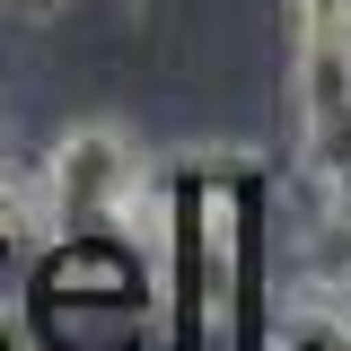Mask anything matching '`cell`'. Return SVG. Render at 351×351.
Masks as SVG:
<instances>
[{
    "label": "cell",
    "instance_id": "2",
    "mask_svg": "<svg viewBox=\"0 0 351 351\" xmlns=\"http://www.w3.org/2000/svg\"><path fill=\"white\" fill-rule=\"evenodd\" d=\"M299 158L325 202H351V18H299Z\"/></svg>",
    "mask_w": 351,
    "mask_h": 351
},
{
    "label": "cell",
    "instance_id": "5",
    "mask_svg": "<svg viewBox=\"0 0 351 351\" xmlns=\"http://www.w3.org/2000/svg\"><path fill=\"white\" fill-rule=\"evenodd\" d=\"M0 9H18V18H36V27H44V18H62L71 0H0Z\"/></svg>",
    "mask_w": 351,
    "mask_h": 351
},
{
    "label": "cell",
    "instance_id": "7",
    "mask_svg": "<svg viewBox=\"0 0 351 351\" xmlns=\"http://www.w3.org/2000/svg\"><path fill=\"white\" fill-rule=\"evenodd\" d=\"M0 149H9V123H0Z\"/></svg>",
    "mask_w": 351,
    "mask_h": 351
},
{
    "label": "cell",
    "instance_id": "6",
    "mask_svg": "<svg viewBox=\"0 0 351 351\" xmlns=\"http://www.w3.org/2000/svg\"><path fill=\"white\" fill-rule=\"evenodd\" d=\"M299 18H351V0H290Z\"/></svg>",
    "mask_w": 351,
    "mask_h": 351
},
{
    "label": "cell",
    "instance_id": "1",
    "mask_svg": "<svg viewBox=\"0 0 351 351\" xmlns=\"http://www.w3.org/2000/svg\"><path fill=\"white\" fill-rule=\"evenodd\" d=\"M44 211H53V237L71 246V237H106V228H123V211L141 202V184H149V158H141V141H132L114 114H88L71 123L53 149H44Z\"/></svg>",
    "mask_w": 351,
    "mask_h": 351
},
{
    "label": "cell",
    "instance_id": "3",
    "mask_svg": "<svg viewBox=\"0 0 351 351\" xmlns=\"http://www.w3.org/2000/svg\"><path fill=\"white\" fill-rule=\"evenodd\" d=\"M53 237V211H44V176H27L9 149H0V246H44Z\"/></svg>",
    "mask_w": 351,
    "mask_h": 351
},
{
    "label": "cell",
    "instance_id": "4",
    "mask_svg": "<svg viewBox=\"0 0 351 351\" xmlns=\"http://www.w3.org/2000/svg\"><path fill=\"white\" fill-rule=\"evenodd\" d=\"M272 351H351V316L325 307V299H307V307H290L272 325Z\"/></svg>",
    "mask_w": 351,
    "mask_h": 351
}]
</instances>
